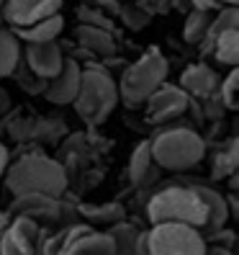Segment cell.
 Masks as SVG:
<instances>
[{"label":"cell","mask_w":239,"mask_h":255,"mask_svg":"<svg viewBox=\"0 0 239 255\" xmlns=\"http://www.w3.org/2000/svg\"><path fill=\"white\" fill-rule=\"evenodd\" d=\"M5 188L18 196V193H49V196H65L67 191V173L54 157L41 152H28L16 162H8L5 168Z\"/></svg>","instance_id":"obj_1"},{"label":"cell","mask_w":239,"mask_h":255,"mask_svg":"<svg viewBox=\"0 0 239 255\" xmlns=\"http://www.w3.org/2000/svg\"><path fill=\"white\" fill-rule=\"evenodd\" d=\"M118 103L121 101H118L116 78L103 65L87 62L82 67L78 96L72 98V106L78 111V116L87 127H100L113 114V109Z\"/></svg>","instance_id":"obj_2"},{"label":"cell","mask_w":239,"mask_h":255,"mask_svg":"<svg viewBox=\"0 0 239 255\" xmlns=\"http://www.w3.org/2000/svg\"><path fill=\"white\" fill-rule=\"evenodd\" d=\"M147 219L149 224L155 222H185L193 227L206 224V204L201 193L196 191L190 181L183 183H167L157 188L147 201Z\"/></svg>","instance_id":"obj_3"},{"label":"cell","mask_w":239,"mask_h":255,"mask_svg":"<svg viewBox=\"0 0 239 255\" xmlns=\"http://www.w3.org/2000/svg\"><path fill=\"white\" fill-rule=\"evenodd\" d=\"M152 160L162 170L183 173L196 168L206 157V139L190 127H170L149 139Z\"/></svg>","instance_id":"obj_4"},{"label":"cell","mask_w":239,"mask_h":255,"mask_svg":"<svg viewBox=\"0 0 239 255\" xmlns=\"http://www.w3.org/2000/svg\"><path fill=\"white\" fill-rule=\"evenodd\" d=\"M167 57L157 47H149L137 62H131L121 78H118V101H124L129 109H137L147 101V96L155 91L159 83L167 80Z\"/></svg>","instance_id":"obj_5"},{"label":"cell","mask_w":239,"mask_h":255,"mask_svg":"<svg viewBox=\"0 0 239 255\" xmlns=\"http://www.w3.org/2000/svg\"><path fill=\"white\" fill-rule=\"evenodd\" d=\"M152 255H203L208 243L198 227L185 222H155L147 230Z\"/></svg>","instance_id":"obj_6"},{"label":"cell","mask_w":239,"mask_h":255,"mask_svg":"<svg viewBox=\"0 0 239 255\" xmlns=\"http://www.w3.org/2000/svg\"><path fill=\"white\" fill-rule=\"evenodd\" d=\"M142 106L147 109V122L149 124H167L172 119L185 116V111L190 109V96L180 85H172V83L165 80L147 96V101Z\"/></svg>","instance_id":"obj_7"},{"label":"cell","mask_w":239,"mask_h":255,"mask_svg":"<svg viewBox=\"0 0 239 255\" xmlns=\"http://www.w3.org/2000/svg\"><path fill=\"white\" fill-rule=\"evenodd\" d=\"M65 49L57 39L49 41H26L21 49V62L26 65V70H31L39 78L49 80L62 70L65 65Z\"/></svg>","instance_id":"obj_8"},{"label":"cell","mask_w":239,"mask_h":255,"mask_svg":"<svg viewBox=\"0 0 239 255\" xmlns=\"http://www.w3.org/2000/svg\"><path fill=\"white\" fill-rule=\"evenodd\" d=\"M39 248V222L26 214H13L0 230V253L3 255H31Z\"/></svg>","instance_id":"obj_9"},{"label":"cell","mask_w":239,"mask_h":255,"mask_svg":"<svg viewBox=\"0 0 239 255\" xmlns=\"http://www.w3.org/2000/svg\"><path fill=\"white\" fill-rule=\"evenodd\" d=\"M80 78H82V65H80L75 57L67 54L62 70H59L54 78L47 80L41 96L47 98L49 103H54V106H67V103H72V98L78 96Z\"/></svg>","instance_id":"obj_10"},{"label":"cell","mask_w":239,"mask_h":255,"mask_svg":"<svg viewBox=\"0 0 239 255\" xmlns=\"http://www.w3.org/2000/svg\"><path fill=\"white\" fill-rule=\"evenodd\" d=\"M65 5V0H8L3 18L5 26H28L36 23L41 18L52 16V13H59Z\"/></svg>","instance_id":"obj_11"},{"label":"cell","mask_w":239,"mask_h":255,"mask_svg":"<svg viewBox=\"0 0 239 255\" xmlns=\"http://www.w3.org/2000/svg\"><path fill=\"white\" fill-rule=\"evenodd\" d=\"M59 209H62V196H49V193H18L13 199L10 212L26 214L36 222H59Z\"/></svg>","instance_id":"obj_12"},{"label":"cell","mask_w":239,"mask_h":255,"mask_svg":"<svg viewBox=\"0 0 239 255\" xmlns=\"http://www.w3.org/2000/svg\"><path fill=\"white\" fill-rule=\"evenodd\" d=\"M183 91L190 96V98H208L219 91V72L206 65V62H196V65H188L180 75V83Z\"/></svg>","instance_id":"obj_13"},{"label":"cell","mask_w":239,"mask_h":255,"mask_svg":"<svg viewBox=\"0 0 239 255\" xmlns=\"http://www.w3.org/2000/svg\"><path fill=\"white\" fill-rule=\"evenodd\" d=\"M75 41L78 47L87 49L93 57H116L118 52V41L111 28H100V26H90V23H78L75 28Z\"/></svg>","instance_id":"obj_14"},{"label":"cell","mask_w":239,"mask_h":255,"mask_svg":"<svg viewBox=\"0 0 239 255\" xmlns=\"http://www.w3.org/2000/svg\"><path fill=\"white\" fill-rule=\"evenodd\" d=\"M193 186H196V191L201 193V199L206 204V224L201 227L203 237H208L211 232L221 230V227H227V222H229V206H227V199H224V193L211 188V186H206V183H196V181H190Z\"/></svg>","instance_id":"obj_15"},{"label":"cell","mask_w":239,"mask_h":255,"mask_svg":"<svg viewBox=\"0 0 239 255\" xmlns=\"http://www.w3.org/2000/svg\"><path fill=\"white\" fill-rule=\"evenodd\" d=\"M8 28H10V26H8ZM62 28H65V18L59 16V13H52V16L41 18V21H36V23L13 26L10 31L26 44V41H49V39H59Z\"/></svg>","instance_id":"obj_16"},{"label":"cell","mask_w":239,"mask_h":255,"mask_svg":"<svg viewBox=\"0 0 239 255\" xmlns=\"http://www.w3.org/2000/svg\"><path fill=\"white\" fill-rule=\"evenodd\" d=\"M21 49L23 41L3 23L0 26V78H10L21 67Z\"/></svg>","instance_id":"obj_17"},{"label":"cell","mask_w":239,"mask_h":255,"mask_svg":"<svg viewBox=\"0 0 239 255\" xmlns=\"http://www.w3.org/2000/svg\"><path fill=\"white\" fill-rule=\"evenodd\" d=\"M78 214L87 224H113L118 219H126V206L118 201H106V204H78Z\"/></svg>","instance_id":"obj_18"},{"label":"cell","mask_w":239,"mask_h":255,"mask_svg":"<svg viewBox=\"0 0 239 255\" xmlns=\"http://www.w3.org/2000/svg\"><path fill=\"white\" fill-rule=\"evenodd\" d=\"M208 52L214 54V59L224 67H237L239 65V28H229V31H221L214 41Z\"/></svg>","instance_id":"obj_19"},{"label":"cell","mask_w":239,"mask_h":255,"mask_svg":"<svg viewBox=\"0 0 239 255\" xmlns=\"http://www.w3.org/2000/svg\"><path fill=\"white\" fill-rule=\"evenodd\" d=\"M155 160H152V149H149V139L139 142L137 147L131 149V157H129V181L134 186H144L147 178L155 173Z\"/></svg>","instance_id":"obj_20"},{"label":"cell","mask_w":239,"mask_h":255,"mask_svg":"<svg viewBox=\"0 0 239 255\" xmlns=\"http://www.w3.org/2000/svg\"><path fill=\"white\" fill-rule=\"evenodd\" d=\"M239 168V139H227V144H221L214 152V162H211V175L216 181L234 175Z\"/></svg>","instance_id":"obj_21"},{"label":"cell","mask_w":239,"mask_h":255,"mask_svg":"<svg viewBox=\"0 0 239 255\" xmlns=\"http://www.w3.org/2000/svg\"><path fill=\"white\" fill-rule=\"evenodd\" d=\"M106 232L111 235L113 245H116V253H137V237H139V227L134 222H126V219H118L113 224H108Z\"/></svg>","instance_id":"obj_22"},{"label":"cell","mask_w":239,"mask_h":255,"mask_svg":"<svg viewBox=\"0 0 239 255\" xmlns=\"http://www.w3.org/2000/svg\"><path fill=\"white\" fill-rule=\"evenodd\" d=\"M116 16H121V21L129 28H134V31H142V28H147L149 21H152V8L139 3V0H137V3H124V0H121Z\"/></svg>","instance_id":"obj_23"},{"label":"cell","mask_w":239,"mask_h":255,"mask_svg":"<svg viewBox=\"0 0 239 255\" xmlns=\"http://www.w3.org/2000/svg\"><path fill=\"white\" fill-rule=\"evenodd\" d=\"M208 23H211V13H206V10H196L193 8L188 13V18H185V26H183V39L188 44H198L203 41L206 31H208Z\"/></svg>","instance_id":"obj_24"},{"label":"cell","mask_w":239,"mask_h":255,"mask_svg":"<svg viewBox=\"0 0 239 255\" xmlns=\"http://www.w3.org/2000/svg\"><path fill=\"white\" fill-rule=\"evenodd\" d=\"M237 88H239V70H237V67H229V75H227L224 80H219V91H216L227 111H237V109H239Z\"/></svg>","instance_id":"obj_25"},{"label":"cell","mask_w":239,"mask_h":255,"mask_svg":"<svg viewBox=\"0 0 239 255\" xmlns=\"http://www.w3.org/2000/svg\"><path fill=\"white\" fill-rule=\"evenodd\" d=\"M78 21L80 23H90V26H100V28H111V31H116V23L111 18V13L108 10H103L98 5H87L82 3L78 8Z\"/></svg>","instance_id":"obj_26"},{"label":"cell","mask_w":239,"mask_h":255,"mask_svg":"<svg viewBox=\"0 0 239 255\" xmlns=\"http://www.w3.org/2000/svg\"><path fill=\"white\" fill-rule=\"evenodd\" d=\"M188 3L196 8V10H206V13H214L216 8H221L216 0H188Z\"/></svg>","instance_id":"obj_27"},{"label":"cell","mask_w":239,"mask_h":255,"mask_svg":"<svg viewBox=\"0 0 239 255\" xmlns=\"http://www.w3.org/2000/svg\"><path fill=\"white\" fill-rule=\"evenodd\" d=\"M8 162H10V152H8V147L0 142V175L5 173V168H8Z\"/></svg>","instance_id":"obj_28"},{"label":"cell","mask_w":239,"mask_h":255,"mask_svg":"<svg viewBox=\"0 0 239 255\" xmlns=\"http://www.w3.org/2000/svg\"><path fill=\"white\" fill-rule=\"evenodd\" d=\"M137 253L142 255V253H149V243H147V230H142L139 232V237H137Z\"/></svg>","instance_id":"obj_29"},{"label":"cell","mask_w":239,"mask_h":255,"mask_svg":"<svg viewBox=\"0 0 239 255\" xmlns=\"http://www.w3.org/2000/svg\"><path fill=\"white\" fill-rule=\"evenodd\" d=\"M5 106H8V93L0 88V109H5Z\"/></svg>","instance_id":"obj_30"},{"label":"cell","mask_w":239,"mask_h":255,"mask_svg":"<svg viewBox=\"0 0 239 255\" xmlns=\"http://www.w3.org/2000/svg\"><path fill=\"white\" fill-rule=\"evenodd\" d=\"M5 3H8V0H0V26L5 23V18H3V10H5Z\"/></svg>","instance_id":"obj_31"},{"label":"cell","mask_w":239,"mask_h":255,"mask_svg":"<svg viewBox=\"0 0 239 255\" xmlns=\"http://www.w3.org/2000/svg\"><path fill=\"white\" fill-rule=\"evenodd\" d=\"M216 3H219V5H237L239 0H216Z\"/></svg>","instance_id":"obj_32"},{"label":"cell","mask_w":239,"mask_h":255,"mask_svg":"<svg viewBox=\"0 0 239 255\" xmlns=\"http://www.w3.org/2000/svg\"><path fill=\"white\" fill-rule=\"evenodd\" d=\"M139 3H144V5H149V3H155V0H139Z\"/></svg>","instance_id":"obj_33"}]
</instances>
